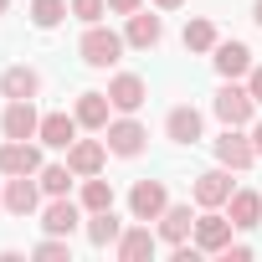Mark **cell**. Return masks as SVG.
I'll return each instance as SVG.
<instances>
[{"label":"cell","mask_w":262,"mask_h":262,"mask_svg":"<svg viewBox=\"0 0 262 262\" xmlns=\"http://www.w3.org/2000/svg\"><path fill=\"white\" fill-rule=\"evenodd\" d=\"M72 16H77L82 26H98V21L108 16V0H72Z\"/></svg>","instance_id":"obj_29"},{"label":"cell","mask_w":262,"mask_h":262,"mask_svg":"<svg viewBox=\"0 0 262 262\" xmlns=\"http://www.w3.org/2000/svg\"><path fill=\"white\" fill-rule=\"evenodd\" d=\"M190 236H195V211H190V201H185V206H165V216H160V242L180 247V242H190Z\"/></svg>","instance_id":"obj_20"},{"label":"cell","mask_w":262,"mask_h":262,"mask_svg":"<svg viewBox=\"0 0 262 262\" xmlns=\"http://www.w3.org/2000/svg\"><path fill=\"white\" fill-rule=\"evenodd\" d=\"M247 93L262 103V62H252V72H247Z\"/></svg>","instance_id":"obj_31"},{"label":"cell","mask_w":262,"mask_h":262,"mask_svg":"<svg viewBox=\"0 0 262 262\" xmlns=\"http://www.w3.org/2000/svg\"><path fill=\"white\" fill-rule=\"evenodd\" d=\"M155 231H149V221H139V226H123V236L113 242V257L118 262H144V257H155Z\"/></svg>","instance_id":"obj_16"},{"label":"cell","mask_w":262,"mask_h":262,"mask_svg":"<svg viewBox=\"0 0 262 262\" xmlns=\"http://www.w3.org/2000/svg\"><path fill=\"white\" fill-rule=\"evenodd\" d=\"M36 180H41V190H47V195H67L77 175H72V165H41V170H36Z\"/></svg>","instance_id":"obj_26"},{"label":"cell","mask_w":262,"mask_h":262,"mask_svg":"<svg viewBox=\"0 0 262 262\" xmlns=\"http://www.w3.org/2000/svg\"><path fill=\"white\" fill-rule=\"evenodd\" d=\"M185 52H211L221 36H216V21H206V16H195V21H185Z\"/></svg>","instance_id":"obj_25"},{"label":"cell","mask_w":262,"mask_h":262,"mask_svg":"<svg viewBox=\"0 0 262 262\" xmlns=\"http://www.w3.org/2000/svg\"><path fill=\"white\" fill-rule=\"evenodd\" d=\"M231 231H236V221L221 216V206H206V211L195 216V247H201V252H226V247H231Z\"/></svg>","instance_id":"obj_6"},{"label":"cell","mask_w":262,"mask_h":262,"mask_svg":"<svg viewBox=\"0 0 262 262\" xmlns=\"http://www.w3.org/2000/svg\"><path fill=\"white\" fill-rule=\"evenodd\" d=\"M77 113H41V128H36V139L47 149H72L77 144Z\"/></svg>","instance_id":"obj_15"},{"label":"cell","mask_w":262,"mask_h":262,"mask_svg":"<svg viewBox=\"0 0 262 262\" xmlns=\"http://www.w3.org/2000/svg\"><path fill=\"white\" fill-rule=\"evenodd\" d=\"M0 190H6V185H0Z\"/></svg>","instance_id":"obj_37"},{"label":"cell","mask_w":262,"mask_h":262,"mask_svg":"<svg viewBox=\"0 0 262 262\" xmlns=\"http://www.w3.org/2000/svg\"><path fill=\"white\" fill-rule=\"evenodd\" d=\"M108 11L113 16H134V11H144V0H108Z\"/></svg>","instance_id":"obj_30"},{"label":"cell","mask_w":262,"mask_h":262,"mask_svg":"<svg viewBox=\"0 0 262 262\" xmlns=\"http://www.w3.org/2000/svg\"><path fill=\"white\" fill-rule=\"evenodd\" d=\"M82 231H88V242H93V247H113V242L123 236V221H118V216H113V206H108V211H88Z\"/></svg>","instance_id":"obj_23"},{"label":"cell","mask_w":262,"mask_h":262,"mask_svg":"<svg viewBox=\"0 0 262 262\" xmlns=\"http://www.w3.org/2000/svg\"><path fill=\"white\" fill-rule=\"evenodd\" d=\"M211 149H216V165H226L231 175H242V170H252V165H257L252 134H242V128H226L221 139H211Z\"/></svg>","instance_id":"obj_4"},{"label":"cell","mask_w":262,"mask_h":262,"mask_svg":"<svg viewBox=\"0 0 262 262\" xmlns=\"http://www.w3.org/2000/svg\"><path fill=\"white\" fill-rule=\"evenodd\" d=\"M36 93H41V72L36 67L16 62V67L0 72V98H36Z\"/></svg>","instance_id":"obj_21"},{"label":"cell","mask_w":262,"mask_h":262,"mask_svg":"<svg viewBox=\"0 0 262 262\" xmlns=\"http://www.w3.org/2000/svg\"><path fill=\"white\" fill-rule=\"evenodd\" d=\"M123 47H128V41L98 21V26H88V31H82V41H77V57H82L88 67H98V72H103V67H118Z\"/></svg>","instance_id":"obj_2"},{"label":"cell","mask_w":262,"mask_h":262,"mask_svg":"<svg viewBox=\"0 0 262 262\" xmlns=\"http://www.w3.org/2000/svg\"><path fill=\"white\" fill-rule=\"evenodd\" d=\"M144 98H149V88H144L139 72H118V77H108V103H113V113H139Z\"/></svg>","instance_id":"obj_11"},{"label":"cell","mask_w":262,"mask_h":262,"mask_svg":"<svg viewBox=\"0 0 262 262\" xmlns=\"http://www.w3.org/2000/svg\"><path fill=\"white\" fill-rule=\"evenodd\" d=\"M31 257H36V262H72V242H67V236H47V242L31 247Z\"/></svg>","instance_id":"obj_28"},{"label":"cell","mask_w":262,"mask_h":262,"mask_svg":"<svg viewBox=\"0 0 262 262\" xmlns=\"http://www.w3.org/2000/svg\"><path fill=\"white\" fill-rule=\"evenodd\" d=\"M165 206H170L165 180H134V190H128V211H134V221H160Z\"/></svg>","instance_id":"obj_7"},{"label":"cell","mask_w":262,"mask_h":262,"mask_svg":"<svg viewBox=\"0 0 262 262\" xmlns=\"http://www.w3.org/2000/svg\"><path fill=\"white\" fill-rule=\"evenodd\" d=\"M36 128H41L36 98H6V113H0V134H6V139H36Z\"/></svg>","instance_id":"obj_5"},{"label":"cell","mask_w":262,"mask_h":262,"mask_svg":"<svg viewBox=\"0 0 262 262\" xmlns=\"http://www.w3.org/2000/svg\"><path fill=\"white\" fill-rule=\"evenodd\" d=\"M113 206V185L103 175H88L82 180V211H108Z\"/></svg>","instance_id":"obj_27"},{"label":"cell","mask_w":262,"mask_h":262,"mask_svg":"<svg viewBox=\"0 0 262 262\" xmlns=\"http://www.w3.org/2000/svg\"><path fill=\"white\" fill-rule=\"evenodd\" d=\"M123 41H128V47H139V52H149V47L165 41V21L149 16V11H134V16H128V26H123Z\"/></svg>","instance_id":"obj_18"},{"label":"cell","mask_w":262,"mask_h":262,"mask_svg":"<svg viewBox=\"0 0 262 262\" xmlns=\"http://www.w3.org/2000/svg\"><path fill=\"white\" fill-rule=\"evenodd\" d=\"M211 62H216L221 77H247L252 72V47L247 41H216L211 47Z\"/></svg>","instance_id":"obj_17"},{"label":"cell","mask_w":262,"mask_h":262,"mask_svg":"<svg viewBox=\"0 0 262 262\" xmlns=\"http://www.w3.org/2000/svg\"><path fill=\"white\" fill-rule=\"evenodd\" d=\"M41 170V149L31 139H6L0 144V175H36Z\"/></svg>","instance_id":"obj_13"},{"label":"cell","mask_w":262,"mask_h":262,"mask_svg":"<svg viewBox=\"0 0 262 262\" xmlns=\"http://www.w3.org/2000/svg\"><path fill=\"white\" fill-rule=\"evenodd\" d=\"M190 195H195V206H201V211H206V206H226V201H231V170H226V165L201 170V175H195V185H190Z\"/></svg>","instance_id":"obj_12"},{"label":"cell","mask_w":262,"mask_h":262,"mask_svg":"<svg viewBox=\"0 0 262 262\" xmlns=\"http://www.w3.org/2000/svg\"><path fill=\"white\" fill-rule=\"evenodd\" d=\"M252 149H257V160H262V118H252Z\"/></svg>","instance_id":"obj_33"},{"label":"cell","mask_w":262,"mask_h":262,"mask_svg":"<svg viewBox=\"0 0 262 262\" xmlns=\"http://www.w3.org/2000/svg\"><path fill=\"white\" fill-rule=\"evenodd\" d=\"M6 11H11V0H0V16H6Z\"/></svg>","instance_id":"obj_36"},{"label":"cell","mask_w":262,"mask_h":262,"mask_svg":"<svg viewBox=\"0 0 262 262\" xmlns=\"http://www.w3.org/2000/svg\"><path fill=\"white\" fill-rule=\"evenodd\" d=\"M77 226H82V201H72V195H52L47 211H41V231H47V236H72Z\"/></svg>","instance_id":"obj_8"},{"label":"cell","mask_w":262,"mask_h":262,"mask_svg":"<svg viewBox=\"0 0 262 262\" xmlns=\"http://www.w3.org/2000/svg\"><path fill=\"white\" fill-rule=\"evenodd\" d=\"M211 108H216V118H221L226 128H252V118H257V98H252L236 77H226V82L216 88Z\"/></svg>","instance_id":"obj_1"},{"label":"cell","mask_w":262,"mask_h":262,"mask_svg":"<svg viewBox=\"0 0 262 262\" xmlns=\"http://www.w3.org/2000/svg\"><path fill=\"white\" fill-rule=\"evenodd\" d=\"M165 139H175V144H201V139H206V118H201V108L175 103V108L165 113Z\"/></svg>","instance_id":"obj_9"},{"label":"cell","mask_w":262,"mask_h":262,"mask_svg":"<svg viewBox=\"0 0 262 262\" xmlns=\"http://www.w3.org/2000/svg\"><path fill=\"white\" fill-rule=\"evenodd\" d=\"M0 206H6L11 216H31V211L41 206V180H31V175H6Z\"/></svg>","instance_id":"obj_10"},{"label":"cell","mask_w":262,"mask_h":262,"mask_svg":"<svg viewBox=\"0 0 262 262\" xmlns=\"http://www.w3.org/2000/svg\"><path fill=\"white\" fill-rule=\"evenodd\" d=\"M221 257H226V262H247V257H252V247H247V242H231Z\"/></svg>","instance_id":"obj_32"},{"label":"cell","mask_w":262,"mask_h":262,"mask_svg":"<svg viewBox=\"0 0 262 262\" xmlns=\"http://www.w3.org/2000/svg\"><path fill=\"white\" fill-rule=\"evenodd\" d=\"M252 21H257V26H262V0H252Z\"/></svg>","instance_id":"obj_35"},{"label":"cell","mask_w":262,"mask_h":262,"mask_svg":"<svg viewBox=\"0 0 262 262\" xmlns=\"http://www.w3.org/2000/svg\"><path fill=\"white\" fill-rule=\"evenodd\" d=\"M103 139H108V155H118V160H134V155H144V144H149V128H144L134 113H123V118H108Z\"/></svg>","instance_id":"obj_3"},{"label":"cell","mask_w":262,"mask_h":262,"mask_svg":"<svg viewBox=\"0 0 262 262\" xmlns=\"http://www.w3.org/2000/svg\"><path fill=\"white\" fill-rule=\"evenodd\" d=\"M67 11H72L67 0H31V26L36 31H57L67 21Z\"/></svg>","instance_id":"obj_24"},{"label":"cell","mask_w":262,"mask_h":262,"mask_svg":"<svg viewBox=\"0 0 262 262\" xmlns=\"http://www.w3.org/2000/svg\"><path fill=\"white\" fill-rule=\"evenodd\" d=\"M155 6H160V11H180V6H185V0H155Z\"/></svg>","instance_id":"obj_34"},{"label":"cell","mask_w":262,"mask_h":262,"mask_svg":"<svg viewBox=\"0 0 262 262\" xmlns=\"http://www.w3.org/2000/svg\"><path fill=\"white\" fill-rule=\"evenodd\" d=\"M67 165H72L77 180L103 175V165H108V139H77V144L67 149Z\"/></svg>","instance_id":"obj_14"},{"label":"cell","mask_w":262,"mask_h":262,"mask_svg":"<svg viewBox=\"0 0 262 262\" xmlns=\"http://www.w3.org/2000/svg\"><path fill=\"white\" fill-rule=\"evenodd\" d=\"M72 113H77V123H82V128L103 134V128H108V118H113V103H108V93H77Z\"/></svg>","instance_id":"obj_19"},{"label":"cell","mask_w":262,"mask_h":262,"mask_svg":"<svg viewBox=\"0 0 262 262\" xmlns=\"http://www.w3.org/2000/svg\"><path fill=\"white\" fill-rule=\"evenodd\" d=\"M226 216L236 221V231H252V226H262V195H257V190H231V201H226Z\"/></svg>","instance_id":"obj_22"}]
</instances>
